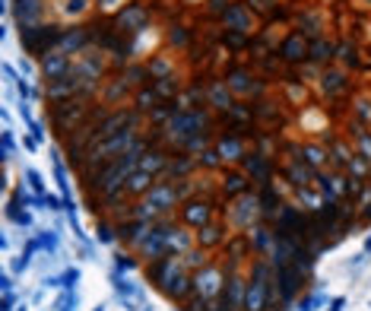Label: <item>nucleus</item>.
<instances>
[{"instance_id":"nucleus-1","label":"nucleus","mask_w":371,"mask_h":311,"mask_svg":"<svg viewBox=\"0 0 371 311\" xmlns=\"http://www.w3.org/2000/svg\"><path fill=\"white\" fill-rule=\"evenodd\" d=\"M127 143H133V131L111 133L102 146H92L89 150V162H105V159H115V156H127V152H121Z\"/></svg>"},{"instance_id":"nucleus-2","label":"nucleus","mask_w":371,"mask_h":311,"mask_svg":"<svg viewBox=\"0 0 371 311\" xmlns=\"http://www.w3.org/2000/svg\"><path fill=\"white\" fill-rule=\"evenodd\" d=\"M70 55L67 51H61V48H54V51H48V55H41V73L48 76L51 83L54 80H61V76H67L70 73Z\"/></svg>"},{"instance_id":"nucleus-3","label":"nucleus","mask_w":371,"mask_h":311,"mask_svg":"<svg viewBox=\"0 0 371 311\" xmlns=\"http://www.w3.org/2000/svg\"><path fill=\"white\" fill-rule=\"evenodd\" d=\"M194 289L200 292V298H216L222 292V270L219 267H203L194 277Z\"/></svg>"},{"instance_id":"nucleus-4","label":"nucleus","mask_w":371,"mask_h":311,"mask_svg":"<svg viewBox=\"0 0 371 311\" xmlns=\"http://www.w3.org/2000/svg\"><path fill=\"white\" fill-rule=\"evenodd\" d=\"M263 273H267V267H263V263H257V267H254V280H251V286H247V292H245L247 311H261L263 302H267V283H263Z\"/></svg>"},{"instance_id":"nucleus-5","label":"nucleus","mask_w":371,"mask_h":311,"mask_svg":"<svg viewBox=\"0 0 371 311\" xmlns=\"http://www.w3.org/2000/svg\"><path fill=\"white\" fill-rule=\"evenodd\" d=\"M13 10H16V20H20L22 29L35 26V22L41 20V13H45L41 0H13Z\"/></svg>"},{"instance_id":"nucleus-6","label":"nucleus","mask_w":371,"mask_h":311,"mask_svg":"<svg viewBox=\"0 0 371 311\" xmlns=\"http://www.w3.org/2000/svg\"><path fill=\"white\" fill-rule=\"evenodd\" d=\"M86 111H89V105H86V102H73V99H67V102H61V105L54 108V121H57L61 127L76 124V121H80Z\"/></svg>"},{"instance_id":"nucleus-7","label":"nucleus","mask_w":371,"mask_h":311,"mask_svg":"<svg viewBox=\"0 0 371 311\" xmlns=\"http://www.w3.org/2000/svg\"><path fill=\"white\" fill-rule=\"evenodd\" d=\"M143 26H146V10L140 7V3H131V7L117 16V32H140Z\"/></svg>"},{"instance_id":"nucleus-8","label":"nucleus","mask_w":371,"mask_h":311,"mask_svg":"<svg viewBox=\"0 0 371 311\" xmlns=\"http://www.w3.org/2000/svg\"><path fill=\"white\" fill-rule=\"evenodd\" d=\"M184 222H187V226H197V229L210 226V203H203V201L187 203V207H184Z\"/></svg>"},{"instance_id":"nucleus-9","label":"nucleus","mask_w":371,"mask_h":311,"mask_svg":"<svg viewBox=\"0 0 371 311\" xmlns=\"http://www.w3.org/2000/svg\"><path fill=\"white\" fill-rule=\"evenodd\" d=\"M308 48L311 45L305 42L302 35H289L286 45H282V57H286V61H305V57H308Z\"/></svg>"},{"instance_id":"nucleus-10","label":"nucleus","mask_w":371,"mask_h":311,"mask_svg":"<svg viewBox=\"0 0 371 311\" xmlns=\"http://www.w3.org/2000/svg\"><path fill=\"white\" fill-rule=\"evenodd\" d=\"M308 57H311V61H317V64H330L333 57H337V45L323 42V38H321V42H314L308 48Z\"/></svg>"},{"instance_id":"nucleus-11","label":"nucleus","mask_w":371,"mask_h":311,"mask_svg":"<svg viewBox=\"0 0 371 311\" xmlns=\"http://www.w3.org/2000/svg\"><path fill=\"white\" fill-rule=\"evenodd\" d=\"M86 42H89V35L82 32V29H73V32L61 35V45H57V48H61V51H82V48H86Z\"/></svg>"},{"instance_id":"nucleus-12","label":"nucleus","mask_w":371,"mask_h":311,"mask_svg":"<svg viewBox=\"0 0 371 311\" xmlns=\"http://www.w3.org/2000/svg\"><path fill=\"white\" fill-rule=\"evenodd\" d=\"M191 242H194V238L187 236L184 229H168V232H165V248H168V251H187V248H191Z\"/></svg>"},{"instance_id":"nucleus-13","label":"nucleus","mask_w":371,"mask_h":311,"mask_svg":"<svg viewBox=\"0 0 371 311\" xmlns=\"http://www.w3.org/2000/svg\"><path fill=\"white\" fill-rule=\"evenodd\" d=\"M152 181H156V178H152L150 172H133L131 178H127V191H133V194L152 191V187H156V185H152Z\"/></svg>"},{"instance_id":"nucleus-14","label":"nucleus","mask_w":371,"mask_h":311,"mask_svg":"<svg viewBox=\"0 0 371 311\" xmlns=\"http://www.w3.org/2000/svg\"><path fill=\"white\" fill-rule=\"evenodd\" d=\"M210 102L216 105V108H232V96H228V89L222 83H213V89H210Z\"/></svg>"},{"instance_id":"nucleus-15","label":"nucleus","mask_w":371,"mask_h":311,"mask_svg":"<svg viewBox=\"0 0 371 311\" xmlns=\"http://www.w3.org/2000/svg\"><path fill=\"white\" fill-rule=\"evenodd\" d=\"M289 178H292V185H308V181H311V175H314V172H311V166H308V162H302V166H298V162H296V166H289Z\"/></svg>"},{"instance_id":"nucleus-16","label":"nucleus","mask_w":371,"mask_h":311,"mask_svg":"<svg viewBox=\"0 0 371 311\" xmlns=\"http://www.w3.org/2000/svg\"><path fill=\"white\" fill-rule=\"evenodd\" d=\"M321 86H323V92H340L346 86V76L340 73V70H330V73H323Z\"/></svg>"},{"instance_id":"nucleus-17","label":"nucleus","mask_w":371,"mask_h":311,"mask_svg":"<svg viewBox=\"0 0 371 311\" xmlns=\"http://www.w3.org/2000/svg\"><path fill=\"white\" fill-rule=\"evenodd\" d=\"M159 168H165V156H162V152H150V156H143V159H140V172L156 175Z\"/></svg>"},{"instance_id":"nucleus-18","label":"nucleus","mask_w":371,"mask_h":311,"mask_svg":"<svg viewBox=\"0 0 371 311\" xmlns=\"http://www.w3.org/2000/svg\"><path fill=\"white\" fill-rule=\"evenodd\" d=\"M305 162H308L311 168H314V166H323V162H327V152H323L321 146H305Z\"/></svg>"},{"instance_id":"nucleus-19","label":"nucleus","mask_w":371,"mask_h":311,"mask_svg":"<svg viewBox=\"0 0 371 311\" xmlns=\"http://www.w3.org/2000/svg\"><path fill=\"white\" fill-rule=\"evenodd\" d=\"M146 70H150V80H165L172 67H168V61H165V57H156V61H152Z\"/></svg>"},{"instance_id":"nucleus-20","label":"nucleus","mask_w":371,"mask_h":311,"mask_svg":"<svg viewBox=\"0 0 371 311\" xmlns=\"http://www.w3.org/2000/svg\"><path fill=\"white\" fill-rule=\"evenodd\" d=\"M156 92L159 99H168L178 92V83H175V76H165V80H156Z\"/></svg>"},{"instance_id":"nucleus-21","label":"nucleus","mask_w":371,"mask_h":311,"mask_svg":"<svg viewBox=\"0 0 371 311\" xmlns=\"http://www.w3.org/2000/svg\"><path fill=\"white\" fill-rule=\"evenodd\" d=\"M337 55H340V61H343V64H349V67H356V64H358V51H356V45H349V42H346V45H340V48H337Z\"/></svg>"},{"instance_id":"nucleus-22","label":"nucleus","mask_w":371,"mask_h":311,"mask_svg":"<svg viewBox=\"0 0 371 311\" xmlns=\"http://www.w3.org/2000/svg\"><path fill=\"white\" fill-rule=\"evenodd\" d=\"M349 172H352V178H365L368 175V159H362V156H352V162H349Z\"/></svg>"},{"instance_id":"nucleus-23","label":"nucleus","mask_w":371,"mask_h":311,"mask_svg":"<svg viewBox=\"0 0 371 311\" xmlns=\"http://www.w3.org/2000/svg\"><path fill=\"white\" fill-rule=\"evenodd\" d=\"M219 226H203L200 229V245H216L219 242Z\"/></svg>"},{"instance_id":"nucleus-24","label":"nucleus","mask_w":371,"mask_h":311,"mask_svg":"<svg viewBox=\"0 0 371 311\" xmlns=\"http://www.w3.org/2000/svg\"><path fill=\"white\" fill-rule=\"evenodd\" d=\"M137 102H140V108H143V111H146V108L152 111V108L159 105V92H156V89H152V92H146V89L137 92Z\"/></svg>"},{"instance_id":"nucleus-25","label":"nucleus","mask_w":371,"mask_h":311,"mask_svg":"<svg viewBox=\"0 0 371 311\" xmlns=\"http://www.w3.org/2000/svg\"><path fill=\"white\" fill-rule=\"evenodd\" d=\"M358 156L371 162V133L368 131H358Z\"/></svg>"},{"instance_id":"nucleus-26","label":"nucleus","mask_w":371,"mask_h":311,"mask_svg":"<svg viewBox=\"0 0 371 311\" xmlns=\"http://www.w3.org/2000/svg\"><path fill=\"white\" fill-rule=\"evenodd\" d=\"M219 152H222V159H235V152H241V146L235 143V140H228V143L222 140V143H219Z\"/></svg>"},{"instance_id":"nucleus-27","label":"nucleus","mask_w":371,"mask_h":311,"mask_svg":"<svg viewBox=\"0 0 371 311\" xmlns=\"http://www.w3.org/2000/svg\"><path fill=\"white\" fill-rule=\"evenodd\" d=\"M86 3H89V0H67V7H64V10H67L70 16H80L82 10H86Z\"/></svg>"},{"instance_id":"nucleus-28","label":"nucleus","mask_w":371,"mask_h":311,"mask_svg":"<svg viewBox=\"0 0 371 311\" xmlns=\"http://www.w3.org/2000/svg\"><path fill=\"white\" fill-rule=\"evenodd\" d=\"M245 191V178L241 175H228V194H238Z\"/></svg>"},{"instance_id":"nucleus-29","label":"nucleus","mask_w":371,"mask_h":311,"mask_svg":"<svg viewBox=\"0 0 371 311\" xmlns=\"http://www.w3.org/2000/svg\"><path fill=\"white\" fill-rule=\"evenodd\" d=\"M356 111L362 115V121H368V124H371V102H358Z\"/></svg>"}]
</instances>
